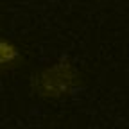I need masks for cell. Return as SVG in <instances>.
I'll return each instance as SVG.
<instances>
[{
	"mask_svg": "<svg viewBox=\"0 0 129 129\" xmlns=\"http://www.w3.org/2000/svg\"><path fill=\"white\" fill-rule=\"evenodd\" d=\"M22 52L11 40L0 38V74H6L16 68L22 63Z\"/></svg>",
	"mask_w": 129,
	"mask_h": 129,
	"instance_id": "2",
	"label": "cell"
},
{
	"mask_svg": "<svg viewBox=\"0 0 129 129\" xmlns=\"http://www.w3.org/2000/svg\"><path fill=\"white\" fill-rule=\"evenodd\" d=\"M81 83L79 70L68 57H61L56 63L32 74L30 86L41 99H64L72 95Z\"/></svg>",
	"mask_w": 129,
	"mask_h": 129,
	"instance_id": "1",
	"label": "cell"
}]
</instances>
